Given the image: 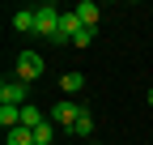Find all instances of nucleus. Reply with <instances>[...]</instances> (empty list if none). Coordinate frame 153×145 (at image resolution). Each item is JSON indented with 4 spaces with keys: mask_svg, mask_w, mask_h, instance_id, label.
Returning a JSON list of instances; mask_svg holds the SVG:
<instances>
[{
    "mask_svg": "<svg viewBox=\"0 0 153 145\" xmlns=\"http://www.w3.org/2000/svg\"><path fill=\"white\" fill-rule=\"evenodd\" d=\"M60 9L55 4H43V9H34V34H43V39H55L60 34Z\"/></svg>",
    "mask_w": 153,
    "mask_h": 145,
    "instance_id": "1",
    "label": "nucleus"
},
{
    "mask_svg": "<svg viewBox=\"0 0 153 145\" xmlns=\"http://www.w3.org/2000/svg\"><path fill=\"white\" fill-rule=\"evenodd\" d=\"M43 68H47V60L38 56V51H22V56H17V81L34 85L38 77H43Z\"/></svg>",
    "mask_w": 153,
    "mask_h": 145,
    "instance_id": "2",
    "label": "nucleus"
},
{
    "mask_svg": "<svg viewBox=\"0 0 153 145\" xmlns=\"http://www.w3.org/2000/svg\"><path fill=\"white\" fill-rule=\"evenodd\" d=\"M30 102V85L26 81H4V85H0V107H26Z\"/></svg>",
    "mask_w": 153,
    "mask_h": 145,
    "instance_id": "3",
    "label": "nucleus"
},
{
    "mask_svg": "<svg viewBox=\"0 0 153 145\" xmlns=\"http://www.w3.org/2000/svg\"><path fill=\"white\" fill-rule=\"evenodd\" d=\"M81 111H85V107H76L72 98H64V102H55V107H51V124H55V128H64V132H68L72 124H76V115H81Z\"/></svg>",
    "mask_w": 153,
    "mask_h": 145,
    "instance_id": "4",
    "label": "nucleus"
},
{
    "mask_svg": "<svg viewBox=\"0 0 153 145\" xmlns=\"http://www.w3.org/2000/svg\"><path fill=\"white\" fill-rule=\"evenodd\" d=\"M76 30H81V17H76V9H72V13H64V17H60V34H55L51 43H60V47H72Z\"/></svg>",
    "mask_w": 153,
    "mask_h": 145,
    "instance_id": "5",
    "label": "nucleus"
},
{
    "mask_svg": "<svg viewBox=\"0 0 153 145\" xmlns=\"http://www.w3.org/2000/svg\"><path fill=\"white\" fill-rule=\"evenodd\" d=\"M76 17H81V26H98V17H102V9L98 4H94V0H81V4H76Z\"/></svg>",
    "mask_w": 153,
    "mask_h": 145,
    "instance_id": "6",
    "label": "nucleus"
},
{
    "mask_svg": "<svg viewBox=\"0 0 153 145\" xmlns=\"http://www.w3.org/2000/svg\"><path fill=\"white\" fill-rule=\"evenodd\" d=\"M13 30L17 34H34V9H17L13 13Z\"/></svg>",
    "mask_w": 153,
    "mask_h": 145,
    "instance_id": "7",
    "label": "nucleus"
},
{
    "mask_svg": "<svg viewBox=\"0 0 153 145\" xmlns=\"http://www.w3.org/2000/svg\"><path fill=\"white\" fill-rule=\"evenodd\" d=\"M0 128H4V132L22 128V107H0Z\"/></svg>",
    "mask_w": 153,
    "mask_h": 145,
    "instance_id": "8",
    "label": "nucleus"
},
{
    "mask_svg": "<svg viewBox=\"0 0 153 145\" xmlns=\"http://www.w3.org/2000/svg\"><path fill=\"white\" fill-rule=\"evenodd\" d=\"M38 124H47L43 111H38L34 102H26V107H22V128H38Z\"/></svg>",
    "mask_w": 153,
    "mask_h": 145,
    "instance_id": "9",
    "label": "nucleus"
},
{
    "mask_svg": "<svg viewBox=\"0 0 153 145\" xmlns=\"http://www.w3.org/2000/svg\"><path fill=\"white\" fill-rule=\"evenodd\" d=\"M81 85H85L81 72H64V77H60V90H64V94H81Z\"/></svg>",
    "mask_w": 153,
    "mask_h": 145,
    "instance_id": "10",
    "label": "nucleus"
},
{
    "mask_svg": "<svg viewBox=\"0 0 153 145\" xmlns=\"http://www.w3.org/2000/svg\"><path fill=\"white\" fill-rule=\"evenodd\" d=\"M68 132H72V137H89V132H94V115H89V111H81V115H76V124H72Z\"/></svg>",
    "mask_w": 153,
    "mask_h": 145,
    "instance_id": "11",
    "label": "nucleus"
},
{
    "mask_svg": "<svg viewBox=\"0 0 153 145\" xmlns=\"http://www.w3.org/2000/svg\"><path fill=\"white\" fill-rule=\"evenodd\" d=\"M51 137H55V124H51V120L34 128V145H51Z\"/></svg>",
    "mask_w": 153,
    "mask_h": 145,
    "instance_id": "12",
    "label": "nucleus"
},
{
    "mask_svg": "<svg viewBox=\"0 0 153 145\" xmlns=\"http://www.w3.org/2000/svg\"><path fill=\"white\" fill-rule=\"evenodd\" d=\"M9 145H34V128H13L9 132Z\"/></svg>",
    "mask_w": 153,
    "mask_h": 145,
    "instance_id": "13",
    "label": "nucleus"
},
{
    "mask_svg": "<svg viewBox=\"0 0 153 145\" xmlns=\"http://www.w3.org/2000/svg\"><path fill=\"white\" fill-rule=\"evenodd\" d=\"M89 43H94V30L81 26V30H76V39H72V47H89Z\"/></svg>",
    "mask_w": 153,
    "mask_h": 145,
    "instance_id": "14",
    "label": "nucleus"
},
{
    "mask_svg": "<svg viewBox=\"0 0 153 145\" xmlns=\"http://www.w3.org/2000/svg\"><path fill=\"white\" fill-rule=\"evenodd\" d=\"M145 102H149V107H153V90H149V94H145Z\"/></svg>",
    "mask_w": 153,
    "mask_h": 145,
    "instance_id": "15",
    "label": "nucleus"
}]
</instances>
